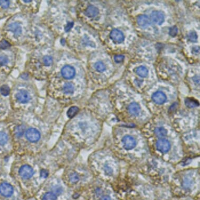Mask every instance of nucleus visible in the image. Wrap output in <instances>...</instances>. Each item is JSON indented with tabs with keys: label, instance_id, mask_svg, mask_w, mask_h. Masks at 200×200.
I'll use <instances>...</instances> for the list:
<instances>
[{
	"label": "nucleus",
	"instance_id": "obj_34",
	"mask_svg": "<svg viewBox=\"0 0 200 200\" xmlns=\"http://www.w3.org/2000/svg\"><path fill=\"white\" fill-rule=\"evenodd\" d=\"M73 26H74V23H72V22L69 23L65 28V30H66V32H68L70 30L71 28L73 27Z\"/></svg>",
	"mask_w": 200,
	"mask_h": 200
},
{
	"label": "nucleus",
	"instance_id": "obj_32",
	"mask_svg": "<svg viewBox=\"0 0 200 200\" xmlns=\"http://www.w3.org/2000/svg\"><path fill=\"white\" fill-rule=\"evenodd\" d=\"M10 5V1H0V5L4 8H8Z\"/></svg>",
	"mask_w": 200,
	"mask_h": 200
},
{
	"label": "nucleus",
	"instance_id": "obj_6",
	"mask_svg": "<svg viewBox=\"0 0 200 200\" xmlns=\"http://www.w3.org/2000/svg\"><path fill=\"white\" fill-rule=\"evenodd\" d=\"M19 175L23 178L30 179L33 176L34 171L32 168L28 165L23 166L19 169Z\"/></svg>",
	"mask_w": 200,
	"mask_h": 200
},
{
	"label": "nucleus",
	"instance_id": "obj_15",
	"mask_svg": "<svg viewBox=\"0 0 200 200\" xmlns=\"http://www.w3.org/2000/svg\"><path fill=\"white\" fill-rule=\"evenodd\" d=\"M136 73L142 78H145L147 76L148 74V70L144 66H140L136 69Z\"/></svg>",
	"mask_w": 200,
	"mask_h": 200
},
{
	"label": "nucleus",
	"instance_id": "obj_18",
	"mask_svg": "<svg viewBox=\"0 0 200 200\" xmlns=\"http://www.w3.org/2000/svg\"><path fill=\"white\" fill-rule=\"evenodd\" d=\"M155 133L158 137H164L167 134V131L164 127H157L155 130Z\"/></svg>",
	"mask_w": 200,
	"mask_h": 200
},
{
	"label": "nucleus",
	"instance_id": "obj_10",
	"mask_svg": "<svg viewBox=\"0 0 200 200\" xmlns=\"http://www.w3.org/2000/svg\"><path fill=\"white\" fill-rule=\"evenodd\" d=\"M16 99L20 103H25L30 100V96L27 91L24 90L20 91L16 94Z\"/></svg>",
	"mask_w": 200,
	"mask_h": 200
},
{
	"label": "nucleus",
	"instance_id": "obj_17",
	"mask_svg": "<svg viewBox=\"0 0 200 200\" xmlns=\"http://www.w3.org/2000/svg\"><path fill=\"white\" fill-rule=\"evenodd\" d=\"M74 86L71 83H66L63 85V91L64 93L71 94L74 92Z\"/></svg>",
	"mask_w": 200,
	"mask_h": 200
},
{
	"label": "nucleus",
	"instance_id": "obj_38",
	"mask_svg": "<svg viewBox=\"0 0 200 200\" xmlns=\"http://www.w3.org/2000/svg\"><path fill=\"white\" fill-rule=\"evenodd\" d=\"M24 2H31V1H24Z\"/></svg>",
	"mask_w": 200,
	"mask_h": 200
},
{
	"label": "nucleus",
	"instance_id": "obj_26",
	"mask_svg": "<svg viewBox=\"0 0 200 200\" xmlns=\"http://www.w3.org/2000/svg\"><path fill=\"white\" fill-rule=\"evenodd\" d=\"M188 38L190 41L192 42H197V34L194 31H191L188 34Z\"/></svg>",
	"mask_w": 200,
	"mask_h": 200
},
{
	"label": "nucleus",
	"instance_id": "obj_35",
	"mask_svg": "<svg viewBox=\"0 0 200 200\" xmlns=\"http://www.w3.org/2000/svg\"><path fill=\"white\" fill-rule=\"evenodd\" d=\"M199 47H195L192 48V52L195 54H197V53L199 52Z\"/></svg>",
	"mask_w": 200,
	"mask_h": 200
},
{
	"label": "nucleus",
	"instance_id": "obj_16",
	"mask_svg": "<svg viewBox=\"0 0 200 200\" xmlns=\"http://www.w3.org/2000/svg\"><path fill=\"white\" fill-rule=\"evenodd\" d=\"M185 104L186 107L189 108H194L199 106V102L197 100L193 98H186L185 100Z\"/></svg>",
	"mask_w": 200,
	"mask_h": 200
},
{
	"label": "nucleus",
	"instance_id": "obj_30",
	"mask_svg": "<svg viewBox=\"0 0 200 200\" xmlns=\"http://www.w3.org/2000/svg\"><path fill=\"white\" fill-rule=\"evenodd\" d=\"M124 58H125V57H124V56H123V55H115V56H114V60H115V61L116 63H121V62H122L124 60Z\"/></svg>",
	"mask_w": 200,
	"mask_h": 200
},
{
	"label": "nucleus",
	"instance_id": "obj_20",
	"mask_svg": "<svg viewBox=\"0 0 200 200\" xmlns=\"http://www.w3.org/2000/svg\"><path fill=\"white\" fill-rule=\"evenodd\" d=\"M25 127L23 125L17 126L15 129V133L17 137H21L25 132Z\"/></svg>",
	"mask_w": 200,
	"mask_h": 200
},
{
	"label": "nucleus",
	"instance_id": "obj_28",
	"mask_svg": "<svg viewBox=\"0 0 200 200\" xmlns=\"http://www.w3.org/2000/svg\"><path fill=\"white\" fill-rule=\"evenodd\" d=\"M178 32V28L176 26H173L172 27L170 28V30H169V34H170V36L175 37L177 35Z\"/></svg>",
	"mask_w": 200,
	"mask_h": 200
},
{
	"label": "nucleus",
	"instance_id": "obj_5",
	"mask_svg": "<svg viewBox=\"0 0 200 200\" xmlns=\"http://www.w3.org/2000/svg\"><path fill=\"white\" fill-rule=\"evenodd\" d=\"M61 74L63 77L66 79H70L74 77L76 71L73 67L67 65L64 66L61 69Z\"/></svg>",
	"mask_w": 200,
	"mask_h": 200
},
{
	"label": "nucleus",
	"instance_id": "obj_9",
	"mask_svg": "<svg viewBox=\"0 0 200 200\" xmlns=\"http://www.w3.org/2000/svg\"><path fill=\"white\" fill-rule=\"evenodd\" d=\"M152 100L157 104H162L166 101L167 97L164 93L161 91H157L153 94Z\"/></svg>",
	"mask_w": 200,
	"mask_h": 200
},
{
	"label": "nucleus",
	"instance_id": "obj_1",
	"mask_svg": "<svg viewBox=\"0 0 200 200\" xmlns=\"http://www.w3.org/2000/svg\"><path fill=\"white\" fill-rule=\"evenodd\" d=\"M26 137L31 142H36L40 139L41 134L38 130L31 128L26 132Z\"/></svg>",
	"mask_w": 200,
	"mask_h": 200
},
{
	"label": "nucleus",
	"instance_id": "obj_13",
	"mask_svg": "<svg viewBox=\"0 0 200 200\" xmlns=\"http://www.w3.org/2000/svg\"><path fill=\"white\" fill-rule=\"evenodd\" d=\"M8 30L11 31L16 36H19L22 32V28L17 23H13L10 24L8 27Z\"/></svg>",
	"mask_w": 200,
	"mask_h": 200
},
{
	"label": "nucleus",
	"instance_id": "obj_4",
	"mask_svg": "<svg viewBox=\"0 0 200 200\" xmlns=\"http://www.w3.org/2000/svg\"><path fill=\"white\" fill-rule=\"evenodd\" d=\"M124 148L126 150H131L134 148L136 145V142L134 138L131 136H126L122 140Z\"/></svg>",
	"mask_w": 200,
	"mask_h": 200
},
{
	"label": "nucleus",
	"instance_id": "obj_33",
	"mask_svg": "<svg viewBox=\"0 0 200 200\" xmlns=\"http://www.w3.org/2000/svg\"><path fill=\"white\" fill-rule=\"evenodd\" d=\"M41 177L45 178L47 177V176L48 175V172L47 170L43 169V170H41Z\"/></svg>",
	"mask_w": 200,
	"mask_h": 200
},
{
	"label": "nucleus",
	"instance_id": "obj_27",
	"mask_svg": "<svg viewBox=\"0 0 200 200\" xmlns=\"http://www.w3.org/2000/svg\"><path fill=\"white\" fill-rule=\"evenodd\" d=\"M44 63L46 66H49L52 63V58L50 56H45L43 59Z\"/></svg>",
	"mask_w": 200,
	"mask_h": 200
},
{
	"label": "nucleus",
	"instance_id": "obj_31",
	"mask_svg": "<svg viewBox=\"0 0 200 200\" xmlns=\"http://www.w3.org/2000/svg\"><path fill=\"white\" fill-rule=\"evenodd\" d=\"M9 46H10V44L8 41H6L5 40H3L0 43V48L1 49H4L8 48Z\"/></svg>",
	"mask_w": 200,
	"mask_h": 200
},
{
	"label": "nucleus",
	"instance_id": "obj_3",
	"mask_svg": "<svg viewBox=\"0 0 200 200\" xmlns=\"http://www.w3.org/2000/svg\"><path fill=\"white\" fill-rule=\"evenodd\" d=\"M13 191V188L10 184L5 182L0 185V194L5 197H11Z\"/></svg>",
	"mask_w": 200,
	"mask_h": 200
},
{
	"label": "nucleus",
	"instance_id": "obj_8",
	"mask_svg": "<svg viewBox=\"0 0 200 200\" xmlns=\"http://www.w3.org/2000/svg\"><path fill=\"white\" fill-rule=\"evenodd\" d=\"M151 19L155 23L158 25H162L164 22V15L161 12L154 11L151 14Z\"/></svg>",
	"mask_w": 200,
	"mask_h": 200
},
{
	"label": "nucleus",
	"instance_id": "obj_2",
	"mask_svg": "<svg viewBox=\"0 0 200 200\" xmlns=\"http://www.w3.org/2000/svg\"><path fill=\"white\" fill-rule=\"evenodd\" d=\"M110 38L117 44H120L124 41L123 33L118 29L113 30L110 33Z\"/></svg>",
	"mask_w": 200,
	"mask_h": 200
},
{
	"label": "nucleus",
	"instance_id": "obj_22",
	"mask_svg": "<svg viewBox=\"0 0 200 200\" xmlns=\"http://www.w3.org/2000/svg\"><path fill=\"white\" fill-rule=\"evenodd\" d=\"M56 195L52 192H48L44 195L43 200H56Z\"/></svg>",
	"mask_w": 200,
	"mask_h": 200
},
{
	"label": "nucleus",
	"instance_id": "obj_25",
	"mask_svg": "<svg viewBox=\"0 0 200 200\" xmlns=\"http://www.w3.org/2000/svg\"><path fill=\"white\" fill-rule=\"evenodd\" d=\"M69 179L72 184H76L79 180V177L76 173H72L69 176Z\"/></svg>",
	"mask_w": 200,
	"mask_h": 200
},
{
	"label": "nucleus",
	"instance_id": "obj_21",
	"mask_svg": "<svg viewBox=\"0 0 200 200\" xmlns=\"http://www.w3.org/2000/svg\"><path fill=\"white\" fill-rule=\"evenodd\" d=\"M94 67L96 70L100 72H102L104 71L105 70V66L104 65V63L100 61L97 62L94 65Z\"/></svg>",
	"mask_w": 200,
	"mask_h": 200
},
{
	"label": "nucleus",
	"instance_id": "obj_24",
	"mask_svg": "<svg viewBox=\"0 0 200 200\" xmlns=\"http://www.w3.org/2000/svg\"><path fill=\"white\" fill-rule=\"evenodd\" d=\"M8 140V135L3 132H0V145H4Z\"/></svg>",
	"mask_w": 200,
	"mask_h": 200
},
{
	"label": "nucleus",
	"instance_id": "obj_7",
	"mask_svg": "<svg viewBox=\"0 0 200 200\" xmlns=\"http://www.w3.org/2000/svg\"><path fill=\"white\" fill-rule=\"evenodd\" d=\"M156 146L157 149L163 153L168 152L170 148V143L165 139L158 140Z\"/></svg>",
	"mask_w": 200,
	"mask_h": 200
},
{
	"label": "nucleus",
	"instance_id": "obj_23",
	"mask_svg": "<svg viewBox=\"0 0 200 200\" xmlns=\"http://www.w3.org/2000/svg\"><path fill=\"white\" fill-rule=\"evenodd\" d=\"M0 92L4 96H7L10 94V89L8 85H2L0 88Z\"/></svg>",
	"mask_w": 200,
	"mask_h": 200
},
{
	"label": "nucleus",
	"instance_id": "obj_19",
	"mask_svg": "<svg viewBox=\"0 0 200 200\" xmlns=\"http://www.w3.org/2000/svg\"><path fill=\"white\" fill-rule=\"evenodd\" d=\"M79 108L77 107H72L69 109L67 112V115L69 118H72L74 117L79 112Z\"/></svg>",
	"mask_w": 200,
	"mask_h": 200
},
{
	"label": "nucleus",
	"instance_id": "obj_29",
	"mask_svg": "<svg viewBox=\"0 0 200 200\" xmlns=\"http://www.w3.org/2000/svg\"><path fill=\"white\" fill-rule=\"evenodd\" d=\"M8 58L5 56H0V65L4 66L8 63Z\"/></svg>",
	"mask_w": 200,
	"mask_h": 200
},
{
	"label": "nucleus",
	"instance_id": "obj_11",
	"mask_svg": "<svg viewBox=\"0 0 200 200\" xmlns=\"http://www.w3.org/2000/svg\"><path fill=\"white\" fill-rule=\"evenodd\" d=\"M137 22L138 24L142 27H145L150 24V19L145 15H140L137 17Z\"/></svg>",
	"mask_w": 200,
	"mask_h": 200
},
{
	"label": "nucleus",
	"instance_id": "obj_14",
	"mask_svg": "<svg viewBox=\"0 0 200 200\" xmlns=\"http://www.w3.org/2000/svg\"><path fill=\"white\" fill-rule=\"evenodd\" d=\"M99 11L98 8L93 5L88 6L85 11V14L89 17H94L99 14Z\"/></svg>",
	"mask_w": 200,
	"mask_h": 200
},
{
	"label": "nucleus",
	"instance_id": "obj_12",
	"mask_svg": "<svg viewBox=\"0 0 200 200\" xmlns=\"http://www.w3.org/2000/svg\"><path fill=\"white\" fill-rule=\"evenodd\" d=\"M129 112L133 116H138L140 112V107L138 104L136 103H132L128 107Z\"/></svg>",
	"mask_w": 200,
	"mask_h": 200
},
{
	"label": "nucleus",
	"instance_id": "obj_36",
	"mask_svg": "<svg viewBox=\"0 0 200 200\" xmlns=\"http://www.w3.org/2000/svg\"><path fill=\"white\" fill-rule=\"evenodd\" d=\"M105 172L107 173V174L110 175L112 173V170L111 168L109 167H105Z\"/></svg>",
	"mask_w": 200,
	"mask_h": 200
},
{
	"label": "nucleus",
	"instance_id": "obj_37",
	"mask_svg": "<svg viewBox=\"0 0 200 200\" xmlns=\"http://www.w3.org/2000/svg\"><path fill=\"white\" fill-rule=\"evenodd\" d=\"M100 200H112L111 197H109V196H104L103 197H102Z\"/></svg>",
	"mask_w": 200,
	"mask_h": 200
}]
</instances>
